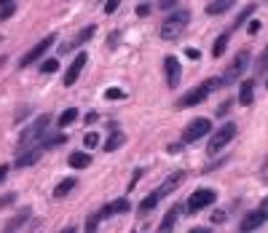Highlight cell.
I'll list each match as a JSON object with an SVG mask.
<instances>
[{"instance_id": "cell-1", "label": "cell", "mask_w": 268, "mask_h": 233, "mask_svg": "<svg viewBox=\"0 0 268 233\" xmlns=\"http://www.w3.org/2000/svg\"><path fill=\"white\" fill-rule=\"evenodd\" d=\"M188 22H191V14H188L185 9H177L175 14H169V17L164 19V25H161V38H164V41H177V38L185 33Z\"/></svg>"}, {"instance_id": "cell-2", "label": "cell", "mask_w": 268, "mask_h": 233, "mask_svg": "<svg viewBox=\"0 0 268 233\" xmlns=\"http://www.w3.org/2000/svg\"><path fill=\"white\" fill-rule=\"evenodd\" d=\"M215 89H223V83H220V78H209V81H204L201 86H196L193 91H188L185 97H180L177 107H193V105H201L204 99H207Z\"/></svg>"}, {"instance_id": "cell-3", "label": "cell", "mask_w": 268, "mask_h": 233, "mask_svg": "<svg viewBox=\"0 0 268 233\" xmlns=\"http://www.w3.org/2000/svg\"><path fill=\"white\" fill-rule=\"evenodd\" d=\"M49 115H41L33 126H27L25 131H22V137H19V150H27L33 142L41 145V137H46V129H49Z\"/></svg>"}, {"instance_id": "cell-4", "label": "cell", "mask_w": 268, "mask_h": 233, "mask_svg": "<svg viewBox=\"0 0 268 233\" xmlns=\"http://www.w3.org/2000/svg\"><path fill=\"white\" fill-rule=\"evenodd\" d=\"M54 43H57V35H54V33H51V35H46V38H43V41H41V43H35V46H33V49H30V51L25 54V57H22V59H19V67H22V70H25V67H30V65H33V62H38V59H41V57H43V54H46V51H49V49H51V46H54Z\"/></svg>"}, {"instance_id": "cell-5", "label": "cell", "mask_w": 268, "mask_h": 233, "mask_svg": "<svg viewBox=\"0 0 268 233\" xmlns=\"http://www.w3.org/2000/svg\"><path fill=\"white\" fill-rule=\"evenodd\" d=\"M247 65H249V51L244 49V51L236 54V59L231 62V67L225 70V75L220 78V83H223V86H228V83H233V81H236V78H239L241 73H247Z\"/></svg>"}, {"instance_id": "cell-6", "label": "cell", "mask_w": 268, "mask_h": 233, "mask_svg": "<svg viewBox=\"0 0 268 233\" xmlns=\"http://www.w3.org/2000/svg\"><path fill=\"white\" fill-rule=\"evenodd\" d=\"M212 201H217V193L212 188H199L191 193V198H188V212H201V209H207Z\"/></svg>"}, {"instance_id": "cell-7", "label": "cell", "mask_w": 268, "mask_h": 233, "mask_svg": "<svg viewBox=\"0 0 268 233\" xmlns=\"http://www.w3.org/2000/svg\"><path fill=\"white\" fill-rule=\"evenodd\" d=\"M236 131H239V129H236V123H225L223 129H217V134L212 137V139H209V145H207L209 155H215L217 150H223V147H225V145L236 137Z\"/></svg>"}, {"instance_id": "cell-8", "label": "cell", "mask_w": 268, "mask_h": 233, "mask_svg": "<svg viewBox=\"0 0 268 233\" xmlns=\"http://www.w3.org/2000/svg\"><path fill=\"white\" fill-rule=\"evenodd\" d=\"M209 129H212L209 118H196V121H191V123L185 126V131H183V142H185V145H191V142H196V139L207 137V134H209Z\"/></svg>"}, {"instance_id": "cell-9", "label": "cell", "mask_w": 268, "mask_h": 233, "mask_svg": "<svg viewBox=\"0 0 268 233\" xmlns=\"http://www.w3.org/2000/svg\"><path fill=\"white\" fill-rule=\"evenodd\" d=\"M94 33H97V27H94V25L83 27V30H81V33H78V35H73V38H70V41H65V43L59 46V54H70V51L81 49L83 43H89L91 38H94Z\"/></svg>"}, {"instance_id": "cell-10", "label": "cell", "mask_w": 268, "mask_h": 233, "mask_svg": "<svg viewBox=\"0 0 268 233\" xmlns=\"http://www.w3.org/2000/svg\"><path fill=\"white\" fill-rule=\"evenodd\" d=\"M164 73H167V86L169 89H177L180 86V78H183V67L175 57H167L164 59Z\"/></svg>"}, {"instance_id": "cell-11", "label": "cell", "mask_w": 268, "mask_h": 233, "mask_svg": "<svg viewBox=\"0 0 268 233\" xmlns=\"http://www.w3.org/2000/svg\"><path fill=\"white\" fill-rule=\"evenodd\" d=\"M86 51H78V57L73 59V65L67 67V73H65V86H73V83L78 81V75H81V70L86 67Z\"/></svg>"}, {"instance_id": "cell-12", "label": "cell", "mask_w": 268, "mask_h": 233, "mask_svg": "<svg viewBox=\"0 0 268 233\" xmlns=\"http://www.w3.org/2000/svg\"><path fill=\"white\" fill-rule=\"evenodd\" d=\"M185 180V172H175V174H169L167 180H164V185L161 188H156V193H159V198H164V196H169L175 188H180V182Z\"/></svg>"}, {"instance_id": "cell-13", "label": "cell", "mask_w": 268, "mask_h": 233, "mask_svg": "<svg viewBox=\"0 0 268 233\" xmlns=\"http://www.w3.org/2000/svg\"><path fill=\"white\" fill-rule=\"evenodd\" d=\"M43 155V147H30V150H25V153H19V158H17V169H25V166H33V164H38V158Z\"/></svg>"}, {"instance_id": "cell-14", "label": "cell", "mask_w": 268, "mask_h": 233, "mask_svg": "<svg viewBox=\"0 0 268 233\" xmlns=\"http://www.w3.org/2000/svg\"><path fill=\"white\" fill-rule=\"evenodd\" d=\"M180 212H183V206H172L167 214H164V220H161V225H159V233H172L175 230V225H177V217H180Z\"/></svg>"}, {"instance_id": "cell-15", "label": "cell", "mask_w": 268, "mask_h": 233, "mask_svg": "<svg viewBox=\"0 0 268 233\" xmlns=\"http://www.w3.org/2000/svg\"><path fill=\"white\" fill-rule=\"evenodd\" d=\"M263 222H265V217H263V214H260L257 209H255V212H249V214H247V217H244V220H241L239 230H241V233H252V230H257V228H260V225H263Z\"/></svg>"}, {"instance_id": "cell-16", "label": "cell", "mask_w": 268, "mask_h": 233, "mask_svg": "<svg viewBox=\"0 0 268 233\" xmlns=\"http://www.w3.org/2000/svg\"><path fill=\"white\" fill-rule=\"evenodd\" d=\"M123 212H129V201L126 198H118L113 201V204H105L99 209V217H113V214H123Z\"/></svg>"}, {"instance_id": "cell-17", "label": "cell", "mask_w": 268, "mask_h": 233, "mask_svg": "<svg viewBox=\"0 0 268 233\" xmlns=\"http://www.w3.org/2000/svg\"><path fill=\"white\" fill-rule=\"evenodd\" d=\"M27 220H30V209L25 206V209H19V212H17V214H14L11 220H9V225L3 228V233H17V230H19V228H22V225H25Z\"/></svg>"}, {"instance_id": "cell-18", "label": "cell", "mask_w": 268, "mask_h": 233, "mask_svg": "<svg viewBox=\"0 0 268 233\" xmlns=\"http://www.w3.org/2000/svg\"><path fill=\"white\" fill-rule=\"evenodd\" d=\"M252 99H255V83H252V81H244V83H241V91H239V102L247 107V105H252Z\"/></svg>"}, {"instance_id": "cell-19", "label": "cell", "mask_w": 268, "mask_h": 233, "mask_svg": "<svg viewBox=\"0 0 268 233\" xmlns=\"http://www.w3.org/2000/svg\"><path fill=\"white\" fill-rule=\"evenodd\" d=\"M67 164L73 166V169H86V166L91 164V155H89V153H81V150H78V153H73V155H70V158H67Z\"/></svg>"}, {"instance_id": "cell-20", "label": "cell", "mask_w": 268, "mask_h": 233, "mask_svg": "<svg viewBox=\"0 0 268 233\" xmlns=\"http://www.w3.org/2000/svg\"><path fill=\"white\" fill-rule=\"evenodd\" d=\"M228 41H231V33H223V35H220L217 41H215V46H212V57H215V59L223 57L225 49H228Z\"/></svg>"}, {"instance_id": "cell-21", "label": "cell", "mask_w": 268, "mask_h": 233, "mask_svg": "<svg viewBox=\"0 0 268 233\" xmlns=\"http://www.w3.org/2000/svg\"><path fill=\"white\" fill-rule=\"evenodd\" d=\"M123 142H126V134H123V131H113V134L107 137V142H105V150L113 153V150H118Z\"/></svg>"}, {"instance_id": "cell-22", "label": "cell", "mask_w": 268, "mask_h": 233, "mask_svg": "<svg viewBox=\"0 0 268 233\" xmlns=\"http://www.w3.org/2000/svg\"><path fill=\"white\" fill-rule=\"evenodd\" d=\"M233 6V0H215V3L207 6V14H212V17H217V14H225L228 9Z\"/></svg>"}, {"instance_id": "cell-23", "label": "cell", "mask_w": 268, "mask_h": 233, "mask_svg": "<svg viewBox=\"0 0 268 233\" xmlns=\"http://www.w3.org/2000/svg\"><path fill=\"white\" fill-rule=\"evenodd\" d=\"M73 188H75V180H73V177H67L65 182H59L57 188H54V198H65Z\"/></svg>"}, {"instance_id": "cell-24", "label": "cell", "mask_w": 268, "mask_h": 233, "mask_svg": "<svg viewBox=\"0 0 268 233\" xmlns=\"http://www.w3.org/2000/svg\"><path fill=\"white\" fill-rule=\"evenodd\" d=\"M159 201H161V198H159V193H156V190L148 193V196L143 198V204H140V212H143V214L151 212V209H156V204H159Z\"/></svg>"}, {"instance_id": "cell-25", "label": "cell", "mask_w": 268, "mask_h": 233, "mask_svg": "<svg viewBox=\"0 0 268 233\" xmlns=\"http://www.w3.org/2000/svg\"><path fill=\"white\" fill-rule=\"evenodd\" d=\"M75 118H78V110L75 107H67V110L59 115V126H70V123H75Z\"/></svg>"}, {"instance_id": "cell-26", "label": "cell", "mask_w": 268, "mask_h": 233, "mask_svg": "<svg viewBox=\"0 0 268 233\" xmlns=\"http://www.w3.org/2000/svg\"><path fill=\"white\" fill-rule=\"evenodd\" d=\"M252 14H255V6H247V9H244L239 17H236V22H233V30H239L241 25H247V19L252 17Z\"/></svg>"}, {"instance_id": "cell-27", "label": "cell", "mask_w": 268, "mask_h": 233, "mask_svg": "<svg viewBox=\"0 0 268 233\" xmlns=\"http://www.w3.org/2000/svg\"><path fill=\"white\" fill-rule=\"evenodd\" d=\"M57 70H59V62H57V59H46L43 65H41V73H46V75L57 73Z\"/></svg>"}, {"instance_id": "cell-28", "label": "cell", "mask_w": 268, "mask_h": 233, "mask_svg": "<svg viewBox=\"0 0 268 233\" xmlns=\"http://www.w3.org/2000/svg\"><path fill=\"white\" fill-rule=\"evenodd\" d=\"M83 145L89 147V150H91V147H97V145H99V134H94V131H86V137H83Z\"/></svg>"}, {"instance_id": "cell-29", "label": "cell", "mask_w": 268, "mask_h": 233, "mask_svg": "<svg viewBox=\"0 0 268 233\" xmlns=\"http://www.w3.org/2000/svg\"><path fill=\"white\" fill-rule=\"evenodd\" d=\"M99 220H102L99 212H97V214H91L89 220H86V233H97V225H99Z\"/></svg>"}, {"instance_id": "cell-30", "label": "cell", "mask_w": 268, "mask_h": 233, "mask_svg": "<svg viewBox=\"0 0 268 233\" xmlns=\"http://www.w3.org/2000/svg\"><path fill=\"white\" fill-rule=\"evenodd\" d=\"M14 11H17V3L3 6V9H0V22H3V19H9V17H14Z\"/></svg>"}, {"instance_id": "cell-31", "label": "cell", "mask_w": 268, "mask_h": 233, "mask_svg": "<svg viewBox=\"0 0 268 233\" xmlns=\"http://www.w3.org/2000/svg\"><path fill=\"white\" fill-rule=\"evenodd\" d=\"M14 201H17V193H6V196H0V209H6V206H11Z\"/></svg>"}, {"instance_id": "cell-32", "label": "cell", "mask_w": 268, "mask_h": 233, "mask_svg": "<svg viewBox=\"0 0 268 233\" xmlns=\"http://www.w3.org/2000/svg\"><path fill=\"white\" fill-rule=\"evenodd\" d=\"M265 70H268V49L263 51V57L257 59V73H265Z\"/></svg>"}, {"instance_id": "cell-33", "label": "cell", "mask_w": 268, "mask_h": 233, "mask_svg": "<svg viewBox=\"0 0 268 233\" xmlns=\"http://www.w3.org/2000/svg\"><path fill=\"white\" fill-rule=\"evenodd\" d=\"M118 6H121V0H105V14H115Z\"/></svg>"}, {"instance_id": "cell-34", "label": "cell", "mask_w": 268, "mask_h": 233, "mask_svg": "<svg viewBox=\"0 0 268 233\" xmlns=\"http://www.w3.org/2000/svg\"><path fill=\"white\" fill-rule=\"evenodd\" d=\"M105 97H107V99H123L126 94H123L121 89H107V91H105Z\"/></svg>"}, {"instance_id": "cell-35", "label": "cell", "mask_w": 268, "mask_h": 233, "mask_svg": "<svg viewBox=\"0 0 268 233\" xmlns=\"http://www.w3.org/2000/svg\"><path fill=\"white\" fill-rule=\"evenodd\" d=\"M148 14H151V6H148V3L137 6V17H148Z\"/></svg>"}, {"instance_id": "cell-36", "label": "cell", "mask_w": 268, "mask_h": 233, "mask_svg": "<svg viewBox=\"0 0 268 233\" xmlns=\"http://www.w3.org/2000/svg\"><path fill=\"white\" fill-rule=\"evenodd\" d=\"M257 212H260V214H263L265 220H268V198H263V201H260V209H257Z\"/></svg>"}, {"instance_id": "cell-37", "label": "cell", "mask_w": 268, "mask_h": 233, "mask_svg": "<svg viewBox=\"0 0 268 233\" xmlns=\"http://www.w3.org/2000/svg\"><path fill=\"white\" fill-rule=\"evenodd\" d=\"M185 57L188 59H199V49H193V46H191V49H185Z\"/></svg>"}, {"instance_id": "cell-38", "label": "cell", "mask_w": 268, "mask_h": 233, "mask_svg": "<svg viewBox=\"0 0 268 233\" xmlns=\"http://www.w3.org/2000/svg\"><path fill=\"white\" fill-rule=\"evenodd\" d=\"M257 30H260V22H249L247 33H249V35H257Z\"/></svg>"}, {"instance_id": "cell-39", "label": "cell", "mask_w": 268, "mask_h": 233, "mask_svg": "<svg viewBox=\"0 0 268 233\" xmlns=\"http://www.w3.org/2000/svg\"><path fill=\"white\" fill-rule=\"evenodd\" d=\"M140 177H143V169H137V172H134V177H131V182H129V190L134 188V185H137V180Z\"/></svg>"}, {"instance_id": "cell-40", "label": "cell", "mask_w": 268, "mask_h": 233, "mask_svg": "<svg viewBox=\"0 0 268 233\" xmlns=\"http://www.w3.org/2000/svg\"><path fill=\"white\" fill-rule=\"evenodd\" d=\"M83 121H86V126H89V123H97V121H99V115H97V113H89Z\"/></svg>"}, {"instance_id": "cell-41", "label": "cell", "mask_w": 268, "mask_h": 233, "mask_svg": "<svg viewBox=\"0 0 268 233\" xmlns=\"http://www.w3.org/2000/svg\"><path fill=\"white\" fill-rule=\"evenodd\" d=\"M175 6H177V0H161V9H175Z\"/></svg>"}, {"instance_id": "cell-42", "label": "cell", "mask_w": 268, "mask_h": 233, "mask_svg": "<svg viewBox=\"0 0 268 233\" xmlns=\"http://www.w3.org/2000/svg\"><path fill=\"white\" fill-rule=\"evenodd\" d=\"M225 220V212H215V217H212V222H223Z\"/></svg>"}, {"instance_id": "cell-43", "label": "cell", "mask_w": 268, "mask_h": 233, "mask_svg": "<svg viewBox=\"0 0 268 233\" xmlns=\"http://www.w3.org/2000/svg\"><path fill=\"white\" fill-rule=\"evenodd\" d=\"M6 174H9V166H6V164H3V166H0V182H3V180H6Z\"/></svg>"}, {"instance_id": "cell-44", "label": "cell", "mask_w": 268, "mask_h": 233, "mask_svg": "<svg viewBox=\"0 0 268 233\" xmlns=\"http://www.w3.org/2000/svg\"><path fill=\"white\" fill-rule=\"evenodd\" d=\"M188 233H212L209 228H193V230H188Z\"/></svg>"}, {"instance_id": "cell-45", "label": "cell", "mask_w": 268, "mask_h": 233, "mask_svg": "<svg viewBox=\"0 0 268 233\" xmlns=\"http://www.w3.org/2000/svg\"><path fill=\"white\" fill-rule=\"evenodd\" d=\"M59 233H75V225H67V228H62Z\"/></svg>"}, {"instance_id": "cell-46", "label": "cell", "mask_w": 268, "mask_h": 233, "mask_svg": "<svg viewBox=\"0 0 268 233\" xmlns=\"http://www.w3.org/2000/svg\"><path fill=\"white\" fill-rule=\"evenodd\" d=\"M14 0H0V9H3V6H11Z\"/></svg>"}, {"instance_id": "cell-47", "label": "cell", "mask_w": 268, "mask_h": 233, "mask_svg": "<svg viewBox=\"0 0 268 233\" xmlns=\"http://www.w3.org/2000/svg\"><path fill=\"white\" fill-rule=\"evenodd\" d=\"M6 62H9V59H6V57H0V70H3V67H6Z\"/></svg>"}, {"instance_id": "cell-48", "label": "cell", "mask_w": 268, "mask_h": 233, "mask_svg": "<svg viewBox=\"0 0 268 233\" xmlns=\"http://www.w3.org/2000/svg\"><path fill=\"white\" fill-rule=\"evenodd\" d=\"M265 86H268V81H265Z\"/></svg>"}]
</instances>
